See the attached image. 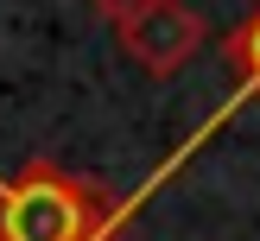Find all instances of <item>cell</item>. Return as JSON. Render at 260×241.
<instances>
[{
	"label": "cell",
	"mask_w": 260,
	"mask_h": 241,
	"mask_svg": "<svg viewBox=\"0 0 260 241\" xmlns=\"http://www.w3.org/2000/svg\"><path fill=\"white\" fill-rule=\"evenodd\" d=\"M114 197L57 159H25L0 178V241H114Z\"/></svg>",
	"instance_id": "cell-1"
},
{
	"label": "cell",
	"mask_w": 260,
	"mask_h": 241,
	"mask_svg": "<svg viewBox=\"0 0 260 241\" xmlns=\"http://www.w3.org/2000/svg\"><path fill=\"white\" fill-rule=\"evenodd\" d=\"M114 38H121V51H127L146 76H178V70L203 51L210 25H203V13L184 7V0H146L127 25H114Z\"/></svg>",
	"instance_id": "cell-2"
},
{
	"label": "cell",
	"mask_w": 260,
	"mask_h": 241,
	"mask_svg": "<svg viewBox=\"0 0 260 241\" xmlns=\"http://www.w3.org/2000/svg\"><path fill=\"white\" fill-rule=\"evenodd\" d=\"M222 57L235 70V101H260V0L222 32Z\"/></svg>",
	"instance_id": "cell-3"
},
{
	"label": "cell",
	"mask_w": 260,
	"mask_h": 241,
	"mask_svg": "<svg viewBox=\"0 0 260 241\" xmlns=\"http://www.w3.org/2000/svg\"><path fill=\"white\" fill-rule=\"evenodd\" d=\"M140 7H146V0H89V13H102L108 25H127V19L140 13Z\"/></svg>",
	"instance_id": "cell-4"
}]
</instances>
